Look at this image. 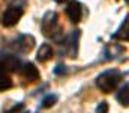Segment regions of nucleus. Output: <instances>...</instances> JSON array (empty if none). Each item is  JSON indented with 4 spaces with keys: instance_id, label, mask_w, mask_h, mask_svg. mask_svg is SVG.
<instances>
[{
    "instance_id": "nucleus-10",
    "label": "nucleus",
    "mask_w": 129,
    "mask_h": 113,
    "mask_svg": "<svg viewBox=\"0 0 129 113\" xmlns=\"http://www.w3.org/2000/svg\"><path fill=\"white\" fill-rule=\"evenodd\" d=\"M117 101L122 106L129 107V83H126L125 86H122L120 91L117 92Z\"/></svg>"
},
{
    "instance_id": "nucleus-4",
    "label": "nucleus",
    "mask_w": 129,
    "mask_h": 113,
    "mask_svg": "<svg viewBox=\"0 0 129 113\" xmlns=\"http://www.w3.org/2000/svg\"><path fill=\"white\" fill-rule=\"evenodd\" d=\"M66 15H68V18L72 23H80L81 21V17H83L81 5L77 0H71L68 3V6H66Z\"/></svg>"
},
{
    "instance_id": "nucleus-8",
    "label": "nucleus",
    "mask_w": 129,
    "mask_h": 113,
    "mask_svg": "<svg viewBox=\"0 0 129 113\" xmlns=\"http://www.w3.org/2000/svg\"><path fill=\"white\" fill-rule=\"evenodd\" d=\"M80 30H72L71 36H69V56L71 57H77L78 53V39H80Z\"/></svg>"
},
{
    "instance_id": "nucleus-2",
    "label": "nucleus",
    "mask_w": 129,
    "mask_h": 113,
    "mask_svg": "<svg viewBox=\"0 0 129 113\" xmlns=\"http://www.w3.org/2000/svg\"><path fill=\"white\" fill-rule=\"evenodd\" d=\"M23 17V9L20 6H9L5 12H3V17H2V24L5 27H12L15 26Z\"/></svg>"
},
{
    "instance_id": "nucleus-15",
    "label": "nucleus",
    "mask_w": 129,
    "mask_h": 113,
    "mask_svg": "<svg viewBox=\"0 0 129 113\" xmlns=\"http://www.w3.org/2000/svg\"><path fill=\"white\" fill-rule=\"evenodd\" d=\"M64 73H66V66H63V65H57L54 68V74L56 75H63Z\"/></svg>"
},
{
    "instance_id": "nucleus-7",
    "label": "nucleus",
    "mask_w": 129,
    "mask_h": 113,
    "mask_svg": "<svg viewBox=\"0 0 129 113\" xmlns=\"http://www.w3.org/2000/svg\"><path fill=\"white\" fill-rule=\"evenodd\" d=\"M53 54H54L53 47H51L50 44H42V45L39 47V50H38L36 59H38L39 62H47V60H50V59L53 57Z\"/></svg>"
},
{
    "instance_id": "nucleus-5",
    "label": "nucleus",
    "mask_w": 129,
    "mask_h": 113,
    "mask_svg": "<svg viewBox=\"0 0 129 113\" xmlns=\"http://www.w3.org/2000/svg\"><path fill=\"white\" fill-rule=\"evenodd\" d=\"M35 44H36V41H35V38L32 35H23V36H20L17 39V47L23 53L32 51L33 48H35Z\"/></svg>"
},
{
    "instance_id": "nucleus-3",
    "label": "nucleus",
    "mask_w": 129,
    "mask_h": 113,
    "mask_svg": "<svg viewBox=\"0 0 129 113\" xmlns=\"http://www.w3.org/2000/svg\"><path fill=\"white\" fill-rule=\"evenodd\" d=\"M57 29V14L56 12H47L42 20V32L45 36H53L54 30Z\"/></svg>"
},
{
    "instance_id": "nucleus-16",
    "label": "nucleus",
    "mask_w": 129,
    "mask_h": 113,
    "mask_svg": "<svg viewBox=\"0 0 129 113\" xmlns=\"http://www.w3.org/2000/svg\"><path fill=\"white\" fill-rule=\"evenodd\" d=\"M20 109H23V103H20V104H17L15 107H12V109H11L9 112H6V113H17L18 110H20Z\"/></svg>"
},
{
    "instance_id": "nucleus-13",
    "label": "nucleus",
    "mask_w": 129,
    "mask_h": 113,
    "mask_svg": "<svg viewBox=\"0 0 129 113\" xmlns=\"http://www.w3.org/2000/svg\"><path fill=\"white\" fill-rule=\"evenodd\" d=\"M114 38H119V39H128V41H129V27L126 26V27H125V30H123V29H120V30L114 35Z\"/></svg>"
},
{
    "instance_id": "nucleus-6",
    "label": "nucleus",
    "mask_w": 129,
    "mask_h": 113,
    "mask_svg": "<svg viewBox=\"0 0 129 113\" xmlns=\"http://www.w3.org/2000/svg\"><path fill=\"white\" fill-rule=\"evenodd\" d=\"M23 75H24V78L27 80V81H36V80H39V71H38V68L35 66V63L32 62H29V63H26L24 66H23Z\"/></svg>"
},
{
    "instance_id": "nucleus-1",
    "label": "nucleus",
    "mask_w": 129,
    "mask_h": 113,
    "mask_svg": "<svg viewBox=\"0 0 129 113\" xmlns=\"http://www.w3.org/2000/svg\"><path fill=\"white\" fill-rule=\"evenodd\" d=\"M120 80H122V74L117 70H108L96 77V86L104 94H110L117 87Z\"/></svg>"
},
{
    "instance_id": "nucleus-11",
    "label": "nucleus",
    "mask_w": 129,
    "mask_h": 113,
    "mask_svg": "<svg viewBox=\"0 0 129 113\" xmlns=\"http://www.w3.org/2000/svg\"><path fill=\"white\" fill-rule=\"evenodd\" d=\"M3 65H5V68H8L9 71L17 73V71L20 70V66H21V62H20V59H17L15 56H8V57L5 59Z\"/></svg>"
},
{
    "instance_id": "nucleus-14",
    "label": "nucleus",
    "mask_w": 129,
    "mask_h": 113,
    "mask_svg": "<svg viewBox=\"0 0 129 113\" xmlns=\"http://www.w3.org/2000/svg\"><path fill=\"white\" fill-rule=\"evenodd\" d=\"M96 113H108V103L107 101L99 103L96 107Z\"/></svg>"
},
{
    "instance_id": "nucleus-9",
    "label": "nucleus",
    "mask_w": 129,
    "mask_h": 113,
    "mask_svg": "<svg viewBox=\"0 0 129 113\" xmlns=\"http://www.w3.org/2000/svg\"><path fill=\"white\" fill-rule=\"evenodd\" d=\"M5 70L6 68L3 65V62H0V91H8V89L12 87V80H11L9 75L6 74Z\"/></svg>"
},
{
    "instance_id": "nucleus-17",
    "label": "nucleus",
    "mask_w": 129,
    "mask_h": 113,
    "mask_svg": "<svg viewBox=\"0 0 129 113\" xmlns=\"http://www.w3.org/2000/svg\"><path fill=\"white\" fill-rule=\"evenodd\" d=\"M125 2H126V3H128V5H129V0H125Z\"/></svg>"
},
{
    "instance_id": "nucleus-18",
    "label": "nucleus",
    "mask_w": 129,
    "mask_h": 113,
    "mask_svg": "<svg viewBox=\"0 0 129 113\" xmlns=\"http://www.w3.org/2000/svg\"><path fill=\"white\" fill-rule=\"evenodd\" d=\"M23 113H29V112H23Z\"/></svg>"
},
{
    "instance_id": "nucleus-12",
    "label": "nucleus",
    "mask_w": 129,
    "mask_h": 113,
    "mask_svg": "<svg viewBox=\"0 0 129 113\" xmlns=\"http://www.w3.org/2000/svg\"><path fill=\"white\" fill-rule=\"evenodd\" d=\"M57 100H59L57 95L50 94V95H47V97L42 100V107H44V109H50V107H53V106L57 103Z\"/></svg>"
}]
</instances>
